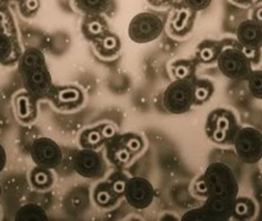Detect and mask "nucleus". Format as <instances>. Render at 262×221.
Instances as JSON below:
<instances>
[{"instance_id": "11", "label": "nucleus", "mask_w": 262, "mask_h": 221, "mask_svg": "<svg viewBox=\"0 0 262 221\" xmlns=\"http://www.w3.org/2000/svg\"><path fill=\"white\" fill-rule=\"evenodd\" d=\"M23 76L25 88L31 95L36 96V97H42L47 95L52 88V76L47 69V65L36 68Z\"/></svg>"}, {"instance_id": "5", "label": "nucleus", "mask_w": 262, "mask_h": 221, "mask_svg": "<svg viewBox=\"0 0 262 221\" xmlns=\"http://www.w3.org/2000/svg\"><path fill=\"white\" fill-rule=\"evenodd\" d=\"M194 82L179 80L171 82L163 93L165 110L171 114H184L194 106Z\"/></svg>"}, {"instance_id": "19", "label": "nucleus", "mask_w": 262, "mask_h": 221, "mask_svg": "<svg viewBox=\"0 0 262 221\" xmlns=\"http://www.w3.org/2000/svg\"><path fill=\"white\" fill-rule=\"evenodd\" d=\"M75 10L85 16L103 15L109 10L111 0H73Z\"/></svg>"}, {"instance_id": "16", "label": "nucleus", "mask_w": 262, "mask_h": 221, "mask_svg": "<svg viewBox=\"0 0 262 221\" xmlns=\"http://www.w3.org/2000/svg\"><path fill=\"white\" fill-rule=\"evenodd\" d=\"M81 31L87 41L93 42L107 33L109 30L105 18L102 15H96V16H85L81 25Z\"/></svg>"}, {"instance_id": "13", "label": "nucleus", "mask_w": 262, "mask_h": 221, "mask_svg": "<svg viewBox=\"0 0 262 221\" xmlns=\"http://www.w3.org/2000/svg\"><path fill=\"white\" fill-rule=\"evenodd\" d=\"M196 15L198 12L191 11L184 5L178 9L170 21V35L176 38H184L188 36L194 29Z\"/></svg>"}, {"instance_id": "20", "label": "nucleus", "mask_w": 262, "mask_h": 221, "mask_svg": "<svg viewBox=\"0 0 262 221\" xmlns=\"http://www.w3.org/2000/svg\"><path fill=\"white\" fill-rule=\"evenodd\" d=\"M46 65L45 54L37 48H29L21 55L20 62H18V71L21 75H25L29 71L36 69V68Z\"/></svg>"}, {"instance_id": "3", "label": "nucleus", "mask_w": 262, "mask_h": 221, "mask_svg": "<svg viewBox=\"0 0 262 221\" xmlns=\"http://www.w3.org/2000/svg\"><path fill=\"white\" fill-rule=\"evenodd\" d=\"M240 128L238 118L228 108H216L208 113L205 124L206 136L218 145H233L234 136Z\"/></svg>"}, {"instance_id": "9", "label": "nucleus", "mask_w": 262, "mask_h": 221, "mask_svg": "<svg viewBox=\"0 0 262 221\" xmlns=\"http://www.w3.org/2000/svg\"><path fill=\"white\" fill-rule=\"evenodd\" d=\"M123 195L130 207L137 210H143L154 203L155 188L145 177H131L126 180Z\"/></svg>"}, {"instance_id": "33", "label": "nucleus", "mask_w": 262, "mask_h": 221, "mask_svg": "<svg viewBox=\"0 0 262 221\" xmlns=\"http://www.w3.org/2000/svg\"><path fill=\"white\" fill-rule=\"evenodd\" d=\"M243 51H244L245 55L248 57L249 61H250L254 69L262 63V49H249L243 47Z\"/></svg>"}, {"instance_id": "31", "label": "nucleus", "mask_w": 262, "mask_h": 221, "mask_svg": "<svg viewBox=\"0 0 262 221\" xmlns=\"http://www.w3.org/2000/svg\"><path fill=\"white\" fill-rule=\"evenodd\" d=\"M191 194L199 199H207L208 198V188L206 183L204 175L199 176L191 185Z\"/></svg>"}, {"instance_id": "1", "label": "nucleus", "mask_w": 262, "mask_h": 221, "mask_svg": "<svg viewBox=\"0 0 262 221\" xmlns=\"http://www.w3.org/2000/svg\"><path fill=\"white\" fill-rule=\"evenodd\" d=\"M202 175L207 183L208 197L234 202L239 195L238 178L227 164L221 161L212 163Z\"/></svg>"}, {"instance_id": "8", "label": "nucleus", "mask_w": 262, "mask_h": 221, "mask_svg": "<svg viewBox=\"0 0 262 221\" xmlns=\"http://www.w3.org/2000/svg\"><path fill=\"white\" fill-rule=\"evenodd\" d=\"M31 157L37 166L51 171L61 165L63 151L54 140L43 136L33 142L31 146Z\"/></svg>"}, {"instance_id": "21", "label": "nucleus", "mask_w": 262, "mask_h": 221, "mask_svg": "<svg viewBox=\"0 0 262 221\" xmlns=\"http://www.w3.org/2000/svg\"><path fill=\"white\" fill-rule=\"evenodd\" d=\"M198 61L196 59H178L171 63V75L179 80H195L196 70H198Z\"/></svg>"}, {"instance_id": "22", "label": "nucleus", "mask_w": 262, "mask_h": 221, "mask_svg": "<svg viewBox=\"0 0 262 221\" xmlns=\"http://www.w3.org/2000/svg\"><path fill=\"white\" fill-rule=\"evenodd\" d=\"M214 84L208 79H198L194 82V106L205 105L214 95Z\"/></svg>"}, {"instance_id": "7", "label": "nucleus", "mask_w": 262, "mask_h": 221, "mask_svg": "<svg viewBox=\"0 0 262 221\" xmlns=\"http://www.w3.org/2000/svg\"><path fill=\"white\" fill-rule=\"evenodd\" d=\"M234 202L226 200V199L208 197L206 199L205 204L202 205V208L188 211V213L183 216V220H198V221L230 220L233 216Z\"/></svg>"}, {"instance_id": "32", "label": "nucleus", "mask_w": 262, "mask_h": 221, "mask_svg": "<svg viewBox=\"0 0 262 221\" xmlns=\"http://www.w3.org/2000/svg\"><path fill=\"white\" fill-rule=\"evenodd\" d=\"M212 0H183V5L194 12L204 11L210 8Z\"/></svg>"}, {"instance_id": "35", "label": "nucleus", "mask_w": 262, "mask_h": 221, "mask_svg": "<svg viewBox=\"0 0 262 221\" xmlns=\"http://www.w3.org/2000/svg\"><path fill=\"white\" fill-rule=\"evenodd\" d=\"M101 132L102 135L104 139H112L117 135L115 133V128L113 126H109V124H104V126L101 127Z\"/></svg>"}, {"instance_id": "41", "label": "nucleus", "mask_w": 262, "mask_h": 221, "mask_svg": "<svg viewBox=\"0 0 262 221\" xmlns=\"http://www.w3.org/2000/svg\"><path fill=\"white\" fill-rule=\"evenodd\" d=\"M3 30V25H2V17H0V31Z\"/></svg>"}, {"instance_id": "27", "label": "nucleus", "mask_w": 262, "mask_h": 221, "mask_svg": "<svg viewBox=\"0 0 262 221\" xmlns=\"http://www.w3.org/2000/svg\"><path fill=\"white\" fill-rule=\"evenodd\" d=\"M48 171L49 170L42 169V167H37L33 171L32 175H31V179H32L33 186H36V188H48L52 185V176L49 175Z\"/></svg>"}, {"instance_id": "24", "label": "nucleus", "mask_w": 262, "mask_h": 221, "mask_svg": "<svg viewBox=\"0 0 262 221\" xmlns=\"http://www.w3.org/2000/svg\"><path fill=\"white\" fill-rule=\"evenodd\" d=\"M16 220H23V221H29V220H36V221H42V220H48L47 213L42 207L38 204H26L23 208H20L16 213Z\"/></svg>"}, {"instance_id": "2", "label": "nucleus", "mask_w": 262, "mask_h": 221, "mask_svg": "<svg viewBox=\"0 0 262 221\" xmlns=\"http://www.w3.org/2000/svg\"><path fill=\"white\" fill-rule=\"evenodd\" d=\"M223 48L217 59V67L222 75L230 80H246L254 70L245 55L243 47L236 39L226 38L222 41Z\"/></svg>"}, {"instance_id": "14", "label": "nucleus", "mask_w": 262, "mask_h": 221, "mask_svg": "<svg viewBox=\"0 0 262 221\" xmlns=\"http://www.w3.org/2000/svg\"><path fill=\"white\" fill-rule=\"evenodd\" d=\"M93 48L99 58L103 61H112L119 54L121 48L120 38L114 33L108 32L104 33L102 37L93 41Z\"/></svg>"}, {"instance_id": "10", "label": "nucleus", "mask_w": 262, "mask_h": 221, "mask_svg": "<svg viewBox=\"0 0 262 221\" xmlns=\"http://www.w3.org/2000/svg\"><path fill=\"white\" fill-rule=\"evenodd\" d=\"M73 167L77 175L83 178H101L105 173V161L95 149H82L75 154Z\"/></svg>"}, {"instance_id": "38", "label": "nucleus", "mask_w": 262, "mask_h": 221, "mask_svg": "<svg viewBox=\"0 0 262 221\" xmlns=\"http://www.w3.org/2000/svg\"><path fill=\"white\" fill-rule=\"evenodd\" d=\"M251 18H252V20L256 21V23L262 25V4L256 6V8L254 9V11H252Z\"/></svg>"}, {"instance_id": "36", "label": "nucleus", "mask_w": 262, "mask_h": 221, "mask_svg": "<svg viewBox=\"0 0 262 221\" xmlns=\"http://www.w3.org/2000/svg\"><path fill=\"white\" fill-rule=\"evenodd\" d=\"M173 2L174 0H147L148 4L155 6V8H163V6H168Z\"/></svg>"}, {"instance_id": "23", "label": "nucleus", "mask_w": 262, "mask_h": 221, "mask_svg": "<svg viewBox=\"0 0 262 221\" xmlns=\"http://www.w3.org/2000/svg\"><path fill=\"white\" fill-rule=\"evenodd\" d=\"M93 198H95L96 204L99 205V207L111 208L117 203L119 195L114 192L111 182H105V183H101V185L95 189Z\"/></svg>"}, {"instance_id": "40", "label": "nucleus", "mask_w": 262, "mask_h": 221, "mask_svg": "<svg viewBox=\"0 0 262 221\" xmlns=\"http://www.w3.org/2000/svg\"><path fill=\"white\" fill-rule=\"evenodd\" d=\"M9 0H0V9L3 8V6L6 5V3H8Z\"/></svg>"}, {"instance_id": "17", "label": "nucleus", "mask_w": 262, "mask_h": 221, "mask_svg": "<svg viewBox=\"0 0 262 221\" xmlns=\"http://www.w3.org/2000/svg\"><path fill=\"white\" fill-rule=\"evenodd\" d=\"M131 152L127 150V148L123 144V142L120 140V136L115 135L114 138L109 139L108 148H107V156L113 165L117 166H121V165H125L130 161L131 158Z\"/></svg>"}, {"instance_id": "39", "label": "nucleus", "mask_w": 262, "mask_h": 221, "mask_svg": "<svg viewBox=\"0 0 262 221\" xmlns=\"http://www.w3.org/2000/svg\"><path fill=\"white\" fill-rule=\"evenodd\" d=\"M234 4L242 6V8H250L256 3V0H230Z\"/></svg>"}, {"instance_id": "25", "label": "nucleus", "mask_w": 262, "mask_h": 221, "mask_svg": "<svg viewBox=\"0 0 262 221\" xmlns=\"http://www.w3.org/2000/svg\"><path fill=\"white\" fill-rule=\"evenodd\" d=\"M104 138H103L101 127H96V128L86 129L85 132L81 134L80 143L83 149H97L103 144Z\"/></svg>"}, {"instance_id": "12", "label": "nucleus", "mask_w": 262, "mask_h": 221, "mask_svg": "<svg viewBox=\"0 0 262 221\" xmlns=\"http://www.w3.org/2000/svg\"><path fill=\"white\" fill-rule=\"evenodd\" d=\"M236 41L244 48L262 49V25L255 20H245L236 29Z\"/></svg>"}, {"instance_id": "18", "label": "nucleus", "mask_w": 262, "mask_h": 221, "mask_svg": "<svg viewBox=\"0 0 262 221\" xmlns=\"http://www.w3.org/2000/svg\"><path fill=\"white\" fill-rule=\"evenodd\" d=\"M257 214V205L254 199L249 197H236L233 207V216L234 220L246 221L252 220Z\"/></svg>"}, {"instance_id": "37", "label": "nucleus", "mask_w": 262, "mask_h": 221, "mask_svg": "<svg viewBox=\"0 0 262 221\" xmlns=\"http://www.w3.org/2000/svg\"><path fill=\"white\" fill-rule=\"evenodd\" d=\"M6 161H8V156H6V151L4 146L0 144V173L3 172L6 166Z\"/></svg>"}, {"instance_id": "26", "label": "nucleus", "mask_w": 262, "mask_h": 221, "mask_svg": "<svg viewBox=\"0 0 262 221\" xmlns=\"http://www.w3.org/2000/svg\"><path fill=\"white\" fill-rule=\"evenodd\" d=\"M248 82V89L251 96L256 99H262V70L254 69L250 75L246 79Z\"/></svg>"}, {"instance_id": "43", "label": "nucleus", "mask_w": 262, "mask_h": 221, "mask_svg": "<svg viewBox=\"0 0 262 221\" xmlns=\"http://www.w3.org/2000/svg\"><path fill=\"white\" fill-rule=\"evenodd\" d=\"M260 163H261V172H262V158H261V161H260Z\"/></svg>"}, {"instance_id": "29", "label": "nucleus", "mask_w": 262, "mask_h": 221, "mask_svg": "<svg viewBox=\"0 0 262 221\" xmlns=\"http://www.w3.org/2000/svg\"><path fill=\"white\" fill-rule=\"evenodd\" d=\"M18 6H20V11L23 14V16L26 18H31L38 12L40 2L39 0H20L18 2Z\"/></svg>"}, {"instance_id": "4", "label": "nucleus", "mask_w": 262, "mask_h": 221, "mask_svg": "<svg viewBox=\"0 0 262 221\" xmlns=\"http://www.w3.org/2000/svg\"><path fill=\"white\" fill-rule=\"evenodd\" d=\"M234 150L239 161L255 165L262 158V132L254 127H240L233 140Z\"/></svg>"}, {"instance_id": "42", "label": "nucleus", "mask_w": 262, "mask_h": 221, "mask_svg": "<svg viewBox=\"0 0 262 221\" xmlns=\"http://www.w3.org/2000/svg\"><path fill=\"white\" fill-rule=\"evenodd\" d=\"M0 197H2V186H0Z\"/></svg>"}, {"instance_id": "15", "label": "nucleus", "mask_w": 262, "mask_h": 221, "mask_svg": "<svg viewBox=\"0 0 262 221\" xmlns=\"http://www.w3.org/2000/svg\"><path fill=\"white\" fill-rule=\"evenodd\" d=\"M223 45L222 41H216V39H204L196 47L195 59L199 64L211 65L217 63L218 55L222 51Z\"/></svg>"}, {"instance_id": "34", "label": "nucleus", "mask_w": 262, "mask_h": 221, "mask_svg": "<svg viewBox=\"0 0 262 221\" xmlns=\"http://www.w3.org/2000/svg\"><path fill=\"white\" fill-rule=\"evenodd\" d=\"M126 180H127V178H126L125 176H123V175H117L113 179H112L111 185H112V187H113L114 192L117 193V194L119 195V197H120V195L124 194V189H125Z\"/></svg>"}, {"instance_id": "6", "label": "nucleus", "mask_w": 262, "mask_h": 221, "mask_svg": "<svg viewBox=\"0 0 262 221\" xmlns=\"http://www.w3.org/2000/svg\"><path fill=\"white\" fill-rule=\"evenodd\" d=\"M164 30L163 20L154 12H140L131 18L127 35L133 42L139 45L154 42Z\"/></svg>"}, {"instance_id": "30", "label": "nucleus", "mask_w": 262, "mask_h": 221, "mask_svg": "<svg viewBox=\"0 0 262 221\" xmlns=\"http://www.w3.org/2000/svg\"><path fill=\"white\" fill-rule=\"evenodd\" d=\"M120 140L123 142V144L126 146L127 150L131 154H135V152L140 151L142 149L143 143L142 139L140 138L136 134H125V135H120Z\"/></svg>"}, {"instance_id": "28", "label": "nucleus", "mask_w": 262, "mask_h": 221, "mask_svg": "<svg viewBox=\"0 0 262 221\" xmlns=\"http://www.w3.org/2000/svg\"><path fill=\"white\" fill-rule=\"evenodd\" d=\"M12 54V41L11 38L4 32L0 31V63H4L11 57Z\"/></svg>"}]
</instances>
